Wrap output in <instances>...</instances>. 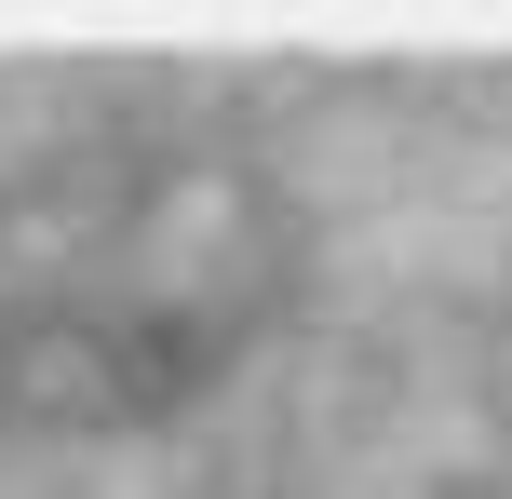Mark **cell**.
Segmentation results:
<instances>
[{"instance_id":"cell-1","label":"cell","mask_w":512,"mask_h":499,"mask_svg":"<svg viewBox=\"0 0 512 499\" xmlns=\"http://www.w3.org/2000/svg\"><path fill=\"white\" fill-rule=\"evenodd\" d=\"M310 216L243 135L81 122L0 162V432H162L297 311Z\"/></svg>"}]
</instances>
